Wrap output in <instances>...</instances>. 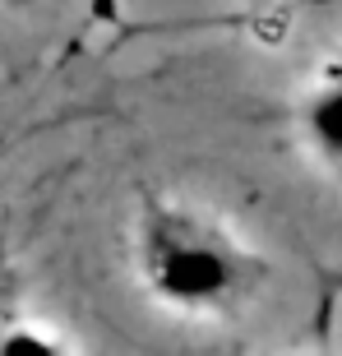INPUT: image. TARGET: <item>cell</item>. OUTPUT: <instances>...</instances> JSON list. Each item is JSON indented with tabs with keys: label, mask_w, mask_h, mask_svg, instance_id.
<instances>
[{
	"label": "cell",
	"mask_w": 342,
	"mask_h": 356,
	"mask_svg": "<svg viewBox=\"0 0 342 356\" xmlns=\"http://www.w3.org/2000/svg\"><path fill=\"white\" fill-rule=\"evenodd\" d=\"M134 282L162 315L185 324L236 319L263 287V254L222 213L190 199L153 195L130 232Z\"/></svg>",
	"instance_id": "6da1fadb"
},
{
	"label": "cell",
	"mask_w": 342,
	"mask_h": 356,
	"mask_svg": "<svg viewBox=\"0 0 342 356\" xmlns=\"http://www.w3.org/2000/svg\"><path fill=\"white\" fill-rule=\"evenodd\" d=\"M291 125H296V139L319 167L342 172V51L329 65H319L315 79L296 92Z\"/></svg>",
	"instance_id": "7a4b0ae2"
}]
</instances>
